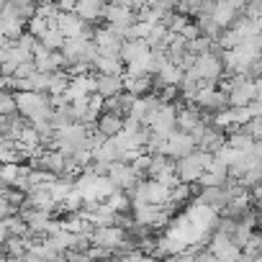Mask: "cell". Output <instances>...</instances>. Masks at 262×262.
I'll list each match as a JSON object with an SVG mask.
<instances>
[{
    "mask_svg": "<svg viewBox=\"0 0 262 262\" xmlns=\"http://www.w3.org/2000/svg\"><path fill=\"white\" fill-rule=\"evenodd\" d=\"M90 93H95V77H90L88 72H80V75H72L70 77V88H67V98L70 100L85 98Z\"/></svg>",
    "mask_w": 262,
    "mask_h": 262,
    "instance_id": "obj_19",
    "label": "cell"
},
{
    "mask_svg": "<svg viewBox=\"0 0 262 262\" xmlns=\"http://www.w3.org/2000/svg\"><path fill=\"white\" fill-rule=\"evenodd\" d=\"M254 211H257V219L262 221V201H257V206H254Z\"/></svg>",
    "mask_w": 262,
    "mask_h": 262,
    "instance_id": "obj_36",
    "label": "cell"
},
{
    "mask_svg": "<svg viewBox=\"0 0 262 262\" xmlns=\"http://www.w3.org/2000/svg\"><path fill=\"white\" fill-rule=\"evenodd\" d=\"M123 57L121 52H98L95 62H93V70L95 72H103V75H123Z\"/></svg>",
    "mask_w": 262,
    "mask_h": 262,
    "instance_id": "obj_12",
    "label": "cell"
},
{
    "mask_svg": "<svg viewBox=\"0 0 262 262\" xmlns=\"http://www.w3.org/2000/svg\"><path fill=\"white\" fill-rule=\"evenodd\" d=\"M147 54H149V41H147V39H123V44H121V57H123L126 64L134 62V59H142V57H147Z\"/></svg>",
    "mask_w": 262,
    "mask_h": 262,
    "instance_id": "obj_22",
    "label": "cell"
},
{
    "mask_svg": "<svg viewBox=\"0 0 262 262\" xmlns=\"http://www.w3.org/2000/svg\"><path fill=\"white\" fill-rule=\"evenodd\" d=\"M24 206H29V208H44V211H54L57 198H54V193H52V185H34V188L26 193ZM24 206H21V208H24Z\"/></svg>",
    "mask_w": 262,
    "mask_h": 262,
    "instance_id": "obj_10",
    "label": "cell"
},
{
    "mask_svg": "<svg viewBox=\"0 0 262 262\" xmlns=\"http://www.w3.org/2000/svg\"><path fill=\"white\" fill-rule=\"evenodd\" d=\"M180 34H183V36H185L188 41H193L195 36H201V29H198V24H193V21H188V24H185V29H183Z\"/></svg>",
    "mask_w": 262,
    "mask_h": 262,
    "instance_id": "obj_33",
    "label": "cell"
},
{
    "mask_svg": "<svg viewBox=\"0 0 262 262\" xmlns=\"http://www.w3.org/2000/svg\"><path fill=\"white\" fill-rule=\"evenodd\" d=\"M103 8H105V0H77L75 3V13L88 24H100Z\"/></svg>",
    "mask_w": 262,
    "mask_h": 262,
    "instance_id": "obj_17",
    "label": "cell"
},
{
    "mask_svg": "<svg viewBox=\"0 0 262 262\" xmlns=\"http://www.w3.org/2000/svg\"><path fill=\"white\" fill-rule=\"evenodd\" d=\"M0 75H3V67H0Z\"/></svg>",
    "mask_w": 262,
    "mask_h": 262,
    "instance_id": "obj_39",
    "label": "cell"
},
{
    "mask_svg": "<svg viewBox=\"0 0 262 262\" xmlns=\"http://www.w3.org/2000/svg\"><path fill=\"white\" fill-rule=\"evenodd\" d=\"M226 178H229V165H224L221 160L213 157L211 165L206 167V172L198 178V183H201V185H224Z\"/></svg>",
    "mask_w": 262,
    "mask_h": 262,
    "instance_id": "obj_21",
    "label": "cell"
},
{
    "mask_svg": "<svg viewBox=\"0 0 262 262\" xmlns=\"http://www.w3.org/2000/svg\"><path fill=\"white\" fill-rule=\"evenodd\" d=\"M123 88L134 95H147L152 93L155 88V80H152V72H126L123 75Z\"/></svg>",
    "mask_w": 262,
    "mask_h": 262,
    "instance_id": "obj_15",
    "label": "cell"
},
{
    "mask_svg": "<svg viewBox=\"0 0 262 262\" xmlns=\"http://www.w3.org/2000/svg\"><path fill=\"white\" fill-rule=\"evenodd\" d=\"M70 72L67 70H54L49 72V95H57V93H67L70 88Z\"/></svg>",
    "mask_w": 262,
    "mask_h": 262,
    "instance_id": "obj_25",
    "label": "cell"
},
{
    "mask_svg": "<svg viewBox=\"0 0 262 262\" xmlns=\"http://www.w3.org/2000/svg\"><path fill=\"white\" fill-rule=\"evenodd\" d=\"M175 118H178V105L172 103V100H162V105L157 108V113H155V118H152V123H149V128L155 131V134H162V137H170L172 131L178 128V123H175Z\"/></svg>",
    "mask_w": 262,
    "mask_h": 262,
    "instance_id": "obj_7",
    "label": "cell"
},
{
    "mask_svg": "<svg viewBox=\"0 0 262 262\" xmlns=\"http://www.w3.org/2000/svg\"><path fill=\"white\" fill-rule=\"evenodd\" d=\"M193 72H195V77L201 80V85L219 88V77L224 75V62H221V57H219L216 52H206V54H198V57H195Z\"/></svg>",
    "mask_w": 262,
    "mask_h": 262,
    "instance_id": "obj_3",
    "label": "cell"
},
{
    "mask_svg": "<svg viewBox=\"0 0 262 262\" xmlns=\"http://www.w3.org/2000/svg\"><path fill=\"white\" fill-rule=\"evenodd\" d=\"M190 21V16H185V13H178V11H172L170 16H165V26H167V31H172V34H180L183 29H185V24Z\"/></svg>",
    "mask_w": 262,
    "mask_h": 262,
    "instance_id": "obj_28",
    "label": "cell"
},
{
    "mask_svg": "<svg viewBox=\"0 0 262 262\" xmlns=\"http://www.w3.org/2000/svg\"><path fill=\"white\" fill-rule=\"evenodd\" d=\"M8 3L16 8V13H18L26 24L36 16V8H39V0H8Z\"/></svg>",
    "mask_w": 262,
    "mask_h": 262,
    "instance_id": "obj_26",
    "label": "cell"
},
{
    "mask_svg": "<svg viewBox=\"0 0 262 262\" xmlns=\"http://www.w3.org/2000/svg\"><path fill=\"white\" fill-rule=\"evenodd\" d=\"M75 3H77V0H57V6H59L62 13L64 11H75Z\"/></svg>",
    "mask_w": 262,
    "mask_h": 262,
    "instance_id": "obj_34",
    "label": "cell"
},
{
    "mask_svg": "<svg viewBox=\"0 0 262 262\" xmlns=\"http://www.w3.org/2000/svg\"><path fill=\"white\" fill-rule=\"evenodd\" d=\"M201 3H203V0H180V3L175 6V11L178 13H185V16H195L198 8H201Z\"/></svg>",
    "mask_w": 262,
    "mask_h": 262,
    "instance_id": "obj_31",
    "label": "cell"
},
{
    "mask_svg": "<svg viewBox=\"0 0 262 262\" xmlns=\"http://www.w3.org/2000/svg\"><path fill=\"white\" fill-rule=\"evenodd\" d=\"M18 111V103H16V93L8 90V88H0V113L8 116V113H16Z\"/></svg>",
    "mask_w": 262,
    "mask_h": 262,
    "instance_id": "obj_27",
    "label": "cell"
},
{
    "mask_svg": "<svg viewBox=\"0 0 262 262\" xmlns=\"http://www.w3.org/2000/svg\"><path fill=\"white\" fill-rule=\"evenodd\" d=\"M105 175L116 183V188H118V190H126V193H128L131 188H134L139 180H142V175L134 170V165L126 162V160H116V162H111Z\"/></svg>",
    "mask_w": 262,
    "mask_h": 262,
    "instance_id": "obj_6",
    "label": "cell"
},
{
    "mask_svg": "<svg viewBox=\"0 0 262 262\" xmlns=\"http://www.w3.org/2000/svg\"><path fill=\"white\" fill-rule=\"evenodd\" d=\"M11 213H18V208L3 195V193H0V221H3V219H8Z\"/></svg>",
    "mask_w": 262,
    "mask_h": 262,
    "instance_id": "obj_32",
    "label": "cell"
},
{
    "mask_svg": "<svg viewBox=\"0 0 262 262\" xmlns=\"http://www.w3.org/2000/svg\"><path fill=\"white\" fill-rule=\"evenodd\" d=\"M259 36H262V31H259Z\"/></svg>",
    "mask_w": 262,
    "mask_h": 262,
    "instance_id": "obj_40",
    "label": "cell"
},
{
    "mask_svg": "<svg viewBox=\"0 0 262 262\" xmlns=\"http://www.w3.org/2000/svg\"><path fill=\"white\" fill-rule=\"evenodd\" d=\"M229 201H231V198H229V193H226L224 185H201V190H198V195H195V203H198V206H206V208L219 211V213H221V208H224Z\"/></svg>",
    "mask_w": 262,
    "mask_h": 262,
    "instance_id": "obj_8",
    "label": "cell"
},
{
    "mask_svg": "<svg viewBox=\"0 0 262 262\" xmlns=\"http://www.w3.org/2000/svg\"><path fill=\"white\" fill-rule=\"evenodd\" d=\"M21 172L18 162H0V185H11Z\"/></svg>",
    "mask_w": 262,
    "mask_h": 262,
    "instance_id": "obj_29",
    "label": "cell"
},
{
    "mask_svg": "<svg viewBox=\"0 0 262 262\" xmlns=\"http://www.w3.org/2000/svg\"><path fill=\"white\" fill-rule=\"evenodd\" d=\"M36 39H39V41H41L47 49H52V52H59L67 36H64V34L57 29V21H54V24H49V26H47V29H44V31H41Z\"/></svg>",
    "mask_w": 262,
    "mask_h": 262,
    "instance_id": "obj_24",
    "label": "cell"
},
{
    "mask_svg": "<svg viewBox=\"0 0 262 262\" xmlns=\"http://www.w3.org/2000/svg\"><path fill=\"white\" fill-rule=\"evenodd\" d=\"M93 41L98 44V49H100V52H121L123 36H121L118 31H113L111 26H105V29H98V31H95Z\"/></svg>",
    "mask_w": 262,
    "mask_h": 262,
    "instance_id": "obj_20",
    "label": "cell"
},
{
    "mask_svg": "<svg viewBox=\"0 0 262 262\" xmlns=\"http://www.w3.org/2000/svg\"><path fill=\"white\" fill-rule=\"evenodd\" d=\"M242 11L236 8V3L234 0H216V6H213V13H211V18L221 26V29H229L234 21H236V16H239Z\"/></svg>",
    "mask_w": 262,
    "mask_h": 262,
    "instance_id": "obj_16",
    "label": "cell"
},
{
    "mask_svg": "<svg viewBox=\"0 0 262 262\" xmlns=\"http://www.w3.org/2000/svg\"><path fill=\"white\" fill-rule=\"evenodd\" d=\"M239 131H244V134H249L252 139H262V113L259 116H252L249 121H244L242 126H236Z\"/></svg>",
    "mask_w": 262,
    "mask_h": 262,
    "instance_id": "obj_30",
    "label": "cell"
},
{
    "mask_svg": "<svg viewBox=\"0 0 262 262\" xmlns=\"http://www.w3.org/2000/svg\"><path fill=\"white\" fill-rule=\"evenodd\" d=\"M211 160H213V155L211 152H203L198 147L193 152L178 157L175 160V175H178V180H183V183H198V178L206 172V167L211 165Z\"/></svg>",
    "mask_w": 262,
    "mask_h": 262,
    "instance_id": "obj_2",
    "label": "cell"
},
{
    "mask_svg": "<svg viewBox=\"0 0 262 262\" xmlns=\"http://www.w3.org/2000/svg\"><path fill=\"white\" fill-rule=\"evenodd\" d=\"M57 29L64 34V36H80L82 29H85V21L75 13V11H64L57 16Z\"/></svg>",
    "mask_w": 262,
    "mask_h": 262,
    "instance_id": "obj_23",
    "label": "cell"
},
{
    "mask_svg": "<svg viewBox=\"0 0 262 262\" xmlns=\"http://www.w3.org/2000/svg\"><path fill=\"white\" fill-rule=\"evenodd\" d=\"M16 103H18V113L26 116L29 123H44L54 111L49 93H39V90H16Z\"/></svg>",
    "mask_w": 262,
    "mask_h": 262,
    "instance_id": "obj_1",
    "label": "cell"
},
{
    "mask_svg": "<svg viewBox=\"0 0 262 262\" xmlns=\"http://www.w3.org/2000/svg\"><path fill=\"white\" fill-rule=\"evenodd\" d=\"M121 90H126V88H123V75H103V72L95 75V93H98V95L113 98V95H118Z\"/></svg>",
    "mask_w": 262,
    "mask_h": 262,
    "instance_id": "obj_18",
    "label": "cell"
},
{
    "mask_svg": "<svg viewBox=\"0 0 262 262\" xmlns=\"http://www.w3.org/2000/svg\"><path fill=\"white\" fill-rule=\"evenodd\" d=\"M193 149H195V139L188 134V131L175 128L172 134L167 137V157L178 160V157H183V155H188V152H193Z\"/></svg>",
    "mask_w": 262,
    "mask_h": 262,
    "instance_id": "obj_11",
    "label": "cell"
},
{
    "mask_svg": "<svg viewBox=\"0 0 262 262\" xmlns=\"http://www.w3.org/2000/svg\"><path fill=\"white\" fill-rule=\"evenodd\" d=\"M123 123H126V116H121L116 111H103L95 121V131L103 137H116L123 131Z\"/></svg>",
    "mask_w": 262,
    "mask_h": 262,
    "instance_id": "obj_13",
    "label": "cell"
},
{
    "mask_svg": "<svg viewBox=\"0 0 262 262\" xmlns=\"http://www.w3.org/2000/svg\"><path fill=\"white\" fill-rule=\"evenodd\" d=\"M259 93V82L247 77V75H239L234 72V82H231V90L226 93L229 95V105H249Z\"/></svg>",
    "mask_w": 262,
    "mask_h": 262,
    "instance_id": "obj_5",
    "label": "cell"
},
{
    "mask_svg": "<svg viewBox=\"0 0 262 262\" xmlns=\"http://www.w3.org/2000/svg\"><path fill=\"white\" fill-rule=\"evenodd\" d=\"M8 236H11V231H8V226L0 221V247H3L6 242H8Z\"/></svg>",
    "mask_w": 262,
    "mask_h": 262,
    "instance_id": "obj_35",
    "label": "cell"
},
{
    "mask_svg": "<svg viewBox=\"0 0 262 262\" xmlns=\"http://www.w3.org/2000/svg\"><path fill=\"white\" fill-rule=\"evenodd\" d=\"M6 3H8V0H0V8H3V6H6Z\"/></svg>",
    "mask_w": 262,
    "mask_h": 262,
    "instance_id": "obj_38",
    "label": "cell"
},
{
    "mask_svg": "<svg viewBox=\"0 0 262 262\" xmlns=\"http://www.w3.org/2000/svg\"><path fill=\"white\" fill-rule=\"evenodd\" d=\"M103 21L113 31H118L121 36H126V29L137 21V11H131L128 6L118 3V0H111V3H105V8H103Z\"/></svg>",
    "mask_w": 262,
    "mask_h": 262,
    "instance_id": "obj_4",
    "label": "cell"
},
{
    "mask_svg": "<svg viewBox=\"0 0 262 262\" xmlns=\"http://www.w3.org/2000/svg\"><path fill=\"white\" fill-rule=\"evenodd\" d=\"M6 257V252H3V247H0V259H3Z\"/></svg>",
    "mask_w": 262,
    "mask_h": 262,
    "instance_id": "obj_37",
    "label": "cell"
},
{
    "mask_svg": "<svg viewBox=\"0 0 262 262\" xmlns=\"http://www.w3.org/2000/svg\"><path fill=\"white\" fill-rule=\"evenodd\" d=\"M226 144V131L224 128H219V126H213V123H208L206 128H203V134L198 137V142H195V147L198 149H203V152H216L219 147H224Z\"/></svg>",
    "mask_w": 262,
    "mask_h": 262,
    "instance_id": "obj_14",
    "label": "cell"
},
{
    "mask_svg": "<svg viewBox=\"0 0 262 262\" xmlns=\"http://www.w3.org/2000/svg\"><path fill=\"white\" fill-rule=\"evenodd\" d=\"M123 229L118 224H111V226H95L90 231V242L98 244V247H108V249H116L121 242H123Z\"/></svg>",
    "mask_w": 262,
    "mask_h": 262,
    "instance_id": "obj_9",
    "label": "cell"
}]
</instances>
